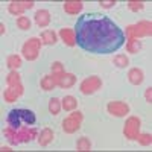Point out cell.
Listing matches in <instances>:
<instances>
[{
  "instance_id": "7c38bea8",
  "label": "cell",
  "mask_w": 152,
  "mask_h": 152,
  "mask_svg": "<svg viewBox=\"0 0 152 152\" xmlns=\"http://www.w3.org/2000/svg\"><path fill=\"white\" fill-rule=\"evenodd\" d=\"M52 131H49V129H44L43 132H41V138H40V143L41 145H47L50 140H52Z\"/></svg>"
},
{
  "instance_id": "6da1fadb",
  "label": "cell",
  "mask_w": 152,
  "mask_h": 152,
  "mask_svg": "<svg viewBox=\"0 0 152 152\" xmlns=\"http://www.w3.org/2000/svg\"><path fill=\"white\" fill-rule=\"evenodd\" d=\"M75 41L85 52L108 55L125 44V32L110 17L93 12L78 18Z\"/></svg>"
},
{
  "instance_id": "d6986e66",
  "label": "cell",
  "mask_w": 152,
  "mask_h": 152,
  "mask_svg": "<svg viewBox=\"0 0 152 152\" xmlns=\"http://www.w3.org/2000/svg\"><path fill=\"white\" fill-rule=\"evenodd\" d=\"M18 26L21 28V29H29V26H31V23H29V20L26 18V17H21V18H18Z\"/></svg>"
},
{
  "instance_id": "ffe728a7",
  "label": "cell",
  "mask_w": 152,
  "mask_h": 152,
  "mask_svg": "<svg viewBox=\"0 0 152 152\" xmlns=\"http://www.w3.org/2000/svg\"><path fill=\"white\" fill-rule=\"evenodd\" d=\"M114 62H116L119 67H125L126 64H128V58L126 56H117L116 59H114Z\"/></svg>"
},
{
  "instance_id": "5b68a950",
  "label": "cell",
  "mask_w": 152,
  "mask_h": 152,
  "mask_svg": "<svg viewBox=\"0 0 152 152\" xmlns=\"http://www.w3.org/2000/svg\"><path fill=\"white\" fill-rule=\"evenodd\" d=\"M138 126H140V120L135 119V117H131L125 125V134L126 137L129 138H138Z\"/></svg>"
},
{
  "instance_id": "8fae6325",
  "label": "cell",
  "mask_w": 152,
  "mask_h": 152,
  "mask_svg": "<svg viewBox=\"0 0 152 152\" xmlns=\"http://www.w3.org/2000/svg\"><path fill=\"white\" fill-rule=\"evenodd\" d=\"M129 79H131L132 84H140V82L143 81V73H142V70H137V69L131 70V72H129Z\"/></svg>"
},
{
  "instance_id": "7a4b0ae2",
  "label": "cell",
  "mask_w": 152,
  "mask_h": 152,
  "mask_svg": "<svg viewBox=\"0 0 152 152\" xmlns=\"http://www.w3.org/2000/svg\"><path fill=\"white\" fill-rule=\"evenodd\" d=\"M8 123L12 129H18L21 125H34L35 114L31 110H11L8 113Z\"/></svg>"
},
{
  "instance_id": "30bf717a",
  "label": "cell",
  "mask_w": 152,
  "mask_h": 152,
  "mask_svg": "<svg viewBox=\"0 0 152 152\" xmlns=\"http://www.w3.org/2000/svg\"><path fill=\"white\" fill-rule=\"evenodd\" d=\"M61 37H62V40H64L69 46H73L76 41H75V34L69 29H62L61 31Z\"/></svg>"
},
{
  "instance_id": "277c9868",
  "label": "cell",
  "mask_w": 152,
  "mask_h": 152,
  "mask_svg": "<svg viewBox=\"0 0 152 152\" xmlns=\"http://www.w3.org/2000/svg\"><path fill=\"white\" fill-rule=\"evenodd\" d=\"M38 50H40V41L37 38H32L31 41H28L23 47V52H24V56L28 59H34L37 55H38Z\"/></svg>"
},
{
  "instance_id": "ba28073f",
  "label": "cell",
  "mask_w": 152,
  "mask_h": 152,
  "mask_svg": "<svg viewBox=\"0 0 152 152\" xmlns=\"http://www.w3.org/2000/svg\"><path fill=\"white\" fill-rule=\"evenodd\" d=\"M35 20H37V23L40 24V26H46V24H49L50 15H49L47 11L41 9V11H38L37 14H35Z\"/></svg>"
},
{
  "instance_id": "5bb4252c",
  "label": "cell",
  "mask_w": 152,
  "mask_h": 152,
  "mask_svg": "<svg viewBox=\"0 0 152 152\" xmlns=\"http://www.w3.org/2000/svg\"><path fill=\"white\" fill-rule=\"evenodd\" d=\"M62 105H64V110H73V108H76V100L72 96H69L64 99V104Z\"/></svg>"
},
{
  "instance_id": "8992f818",
  "label": "cell",
  "mask_w": 152,
  "mask_h": 152,
  "mask_svg": "<svg viewBox=\"0 0 152 152\" xmlns=\"http://www.w3.org/2000/svg\"><path fill=\"white\" fill-rule=\"evenodd\" d=\"M108 111L111 114H114V116L122 117V116H125V114H128L129 107L126 104H122V102H111V104H108Z\"/></svg>"
},
{
  "instance_id": "2e32d148",
  "label": "cell",
  "mask_w": 152,
  "mask_h": 152,
  "mask_svg": "<svg viewBox=\"0 0 152 152\" xmlns=\"http://www.w3.org/2000/svg\"><path fill=\"white\" fill-rule=\"evenodd\" d=\"M43 40H44V43H47V44H50V43H55V34L53 32H44L43 34Z\"/></svg>"
},
{
  "instance_id": "9c48e42d",
  "label": "cell",
  "mask_w": 152,
  "mask_h": 152,
  "mask_svg": "<svg viewBox=\"0 0 152 152\" xmlns=\"http://www.w3.org/2000/svg\"><path fill=\"white\" fill-rule=\"evenodd\" d=\"M81 8H82L81 2H67L64 5V9L69 12V14H76L78 11H81Z\"/></svg>"
},
{
  "instance_id": "4fadbf2b",
  "label": "cell",
  "mask_w": 152,
  "mask_h": 152,
  "mask_svg": "<svg viewBox=\"0 0 152 152\" xmlns=\"http://www.w3.org/2000/svg\"><path fill=\"white\" fill-rule=\"evenodd\" d=\"M73 82H75V76H72V75H66V76H64V79H61L58 84H59L61 87H70Z\"/></svg>"
},
{
  "instance_id": "ac0fdd59",
  "label": "cell",
  "mask_w": 152,
  "mask_h": 152,
  "mask_svg": "<svg viewBox=\"0 0 152 152\" xmlns=\"http://www.w3.org/2000/svg\"><path fill=\"white\" fill-rule=\"evenodd\" d=\"M78 149H79V151H87V149H90V142H88L87 138H81L79 143H78Z\"/></svg>"
},
{
  "instance_id": "44dd1931",
  "label": "cell",
  "mask_w": 152,
  "mask_h": 152,
  "mask_svg": "<svg viewBox=\"0 0 152 152\" xmlns=\"http://www.w3.org/2000/svg\"><path fill=\"white\" fill-rule=\"evenodd\" d=\"M9 11H11V12H15V14H17V12L21 11V6H20L18 3H12V5L9 6Z\"/></svg>"
},
{
  "instance_id": "52a82bcc",
  "label": "cell",
  "mask_w": 152,
  "mask_h": 152,
  "mask_svg": "<svg viewBox=\"0 0 152 152\" xmlns=\"http://www.w3.org/2000/svg\"><path fill=\"white\" fill-rule=\"evenodd\" d=\"M62 126H64V129L67 132H73V131H76V129L79 128V123L76 122V116H72V117H69V119L64 120Z\"/></svg>"
},
{
  "instance_id": "9a60e30c",
  "label": "cell",
  "mask_w": 152,
  "mask_h": 152,
  "mask_svg": "<svg viewBox=\"0 0 152 152\" xmlns=\"http://www.w3.org/2000/svg\"><path fill=\"white\" fill-rule=\"evenodd\" d=\"M43 87L46 88V90H52V88H53V85H55V79L52 78V76H49V78H44L43 79Z\"/></svg>"
},
{
  "instance_id": "e0dca14e",
  "label": "cell",
  "mask_w": 152,
  "mask_h": 152,
  "mask_svg": "<svg viewBox=\"0 0 152 152\" xmlns=\"http://www.w3.org/2000/svg\"><path fill=\"white\" fill-rule=\"evenodd\" d=\"M49 108H50V111H52L53 114H58V111H59V100L58 99H52L50 100Z\"/></svg>"
},
{
  "instance_id": "3957f363",
  "label": "cell",
  "mask_w": 152,
  "mask_h": 152,
  "mask_svg": "<svg viewBox=\"0 0 152 152\" xmlns=\"http://www.w3.org/2000/svg\"><path fill=\"white\" fill-rule=\"evenodd\" d=\"M99 87H100V79L97 78V76H91V78L85 79V81L81 84V91H82L84 94H90V93L96 91Z\"/></svg>"
}]
</instances>
